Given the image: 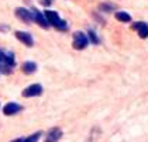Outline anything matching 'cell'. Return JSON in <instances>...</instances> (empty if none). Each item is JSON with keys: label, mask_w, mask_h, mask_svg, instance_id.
<instances>
[{"label": "cell", "mask_w": 148, "mask_h": 142, "mask_svg": "<svg viewBox=\"0 0 148 142\" xmlns=\"http://www.w3.org/2000/svg\"><path fill=\"white\" fill-rule=\"evenodd\" d=\"M14 55L12 52L0 51V70L4 73H10L14 66Z\"/></svg>", "instance_id": "cell-1"}, {"label": "cell", "mask_w": 148, "mask_h": 142, "mask_svg": "<svg viewBox=\"0 0 148 142\" xmlns=\"http://www.w3.org/2000/svg\"><path fill=\"white\" fill-rule=\"evenodd\" d=\"M45 17L48 23H49V25H52V27H55L57 30H61V31H65L66 28H68V25H66V23L59 16H58L57 11H52V10H47L45 13Z\"/></svg>", "instance_id": "cell-2"}, {"label": "cell", "mask_w": 148, "mask_h": 142, "mask_svg": "<svg viewBox=\"0 0 148 142\" xmlns=\"http://www.w3.org/2000/svg\"><path fill=\"white\" fill-rule=\"evenodd\" d=\"M73 48L75 49H85L86 46H88V37H86V34H83L82 31H76V33L73 34Z\"/></svg>", "instance_id": "cell-3"}, {"label": "cell", "mask_w": 148, "mask_h": 142, "mask_svg": "<svg viewBox=\"0 0 148 142\" xmlns=\"http://www.w3.org/2000/svg\"><path fill=\"white\" fill-rule=\"evenodd\" d=\"M42 93V86L41 85H31L27 89H24L23 96L24 97H35V96H40Z\"/></svg>", "instance_id": "cell-4"}, {"label": "cell", "mask_w": 148, "mask_h": 142, "mask_svg": "<svg viewBox=\"0 0 148 142\" xmlns=\"http://www.w3.org/2000/svg\"><path fill=\"white\" fill-rule=\"evenodd\" d=\"M31 13H33V18H34L35 21L38 23L42 28H48V27H49V23H48V20H47L45 14H42L41 11L35 10V9H33Z\"/></svg>", "instance_id": "cell-5"}, {"label": "cell", "mask_w": 148, "mask_h": 142, "mask_svg": "<svg viewBox=\"0 0 148 142\" xmlns=\"http://www.w3.org/2000/svg\"><path fill=\"white\" fill-rule=\"evenodd\" d=\"M16 16L24 23H30L33 21L34 18H33V13L31 11H28L27 9H23V7H18V9H16Z\"/></svg>", "instance_id": "cell-6"}, {"label": "cell", "mask_w": 148, "mask_h": 142, "mask_svg": "<svg viewBox=\"0 0 148 142\" xmlns=\"http://www.w3.org/2000/svg\"><path fill=\"white\" fill-rule=\"evenodd\" d=\"M16 37H17L23 44L27 45V46H33V44H34L33 37H31L28 33H24V31H16Z\"/></svg>", "instance_id": "cell-7"}, {"label": "cell", "mask_w": 148, "mask_h": 142, "mask_svg": "<svg viewBox=\"0 0 148 142\" xmlns=\"http://www.w3.org/2000/svg\"><path fill=\"white\" fill-rule=\"evenodd\" d=\"M61 137H62V131H61L59 128H52L51 131L48 132V135H47V138H45V142H57L61 139Z\"/></svg>", "instance_id": "cell-8"}, {"label": "cell", "mask_w": 148, "mask_h": 142, "mask_svg": "<svg viewBox=\"0 0 148 142\" xmlns=\"http://www.w3.org/2000/svg\"><path fill=\"white\" fill-rule=\"evenodd\" d=\"M20 110H21V107H20L17 103H7V104L3 107V113H4L6 115H13V114L18 113Z\"/></svg>", "instance_id": "cell-9"}, {"label": "cell", "mask_w": 148, "mask_h": 142, "mask_svg": "<svg viewBox=\"0 0 148 142\" xmlns=\"http://www.w3.org/2000/svg\"><path fill=\"white\" fill-rule=\"evenodd\" d=\"M134 28L138 31V35L141 38H147L148 37V25L145 23H137V24H134Z\"/></svg>", "instance_id": "cell-10"}, {"label": "cell", "mask_w": 148, "mask_h": 142, "mask_svg": "<svg viewBox=\"0 0 148 142\" xmlns=\"http://www.w3.org/2000/svg\"><path fill=\"white\" fill-rule=\"evenodd\" d=\"M21 69H23L24 73L30 75V73H34L35 70H37V65H35L34 62H24L23 66H21Z\"/></svg>", "instance_id": "cell-11"}, {"label": "cell", "mask_w": 148, "mask_h": 142, "mask_svg": "<svg viewBox=\"0 0 148 142\" xmlns=\"http://www.w3.org/2000/svg\"><path fill=\"white\" fill-rule=\"evenodd\" d=\"M116 18L123 23L131 21V16H130L128 13H124V11H117V13H116Z\"/></svg>", "instance_id": "cell-12"}, {"label": "cell", "mask_w": 148, "mask_h": 142, "mask_svg": "<svg viewBox=\"0 0 148 142\" xmlns=\"http://www.w3.org/2000/svg\"><path fill=\"white\" fill-rule=\"evenodd\" d=\"M40 137H41V132H35V134H33V135L27 137V138H25L23 142H38Z\"/></svg>", "instance_id": "cell-13"}, {"label": "cell", "mask_w": 148, "mask_h": 142, "mask_svg": "<svg viewBox=\"0 0 148 142\" xmlns=\"http://www.w3.org/2000/svg\"><path fill=\"white\" fill-rule=\"evenodd\" d=\"M89 37H90V41H92V42H95V44H97V42H99V40H97L96 34L93 33V31H89Z\"/></svg>", "instance_id": "cell-14"}, {"label": "cell", "mask_w": 148, "mask_h": 142, "mask_svg": "<svg viewBox=\"0 0 148 142\" xmlns=\"http://www.w3.org/2000/svg\"><path fill=\"white\" fill-rule=\"evenodd\" d=\"M42 4H51V0H42Z\"/></svg>", "instance_id": "cell-15"}, {"label": "cell", "mask_w": 148, "mask_h": 142, "mask_svg": "<svg viewBox=\"0 0 148 142\" xmlns=\"http://www.w3.org/2000/svg\"><path fill=\"white\" fill-rule=\"evenodd\" d=\"M12 142H23V139H14V141H12Z\"/></svg>", "instance_id": "cell-16"}]
</instances>
